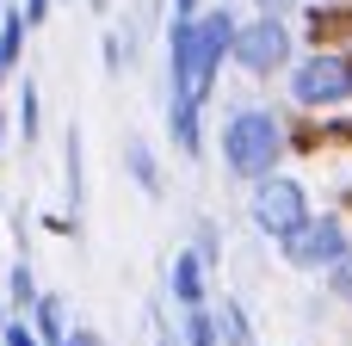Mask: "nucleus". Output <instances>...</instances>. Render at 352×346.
I'll return each mask as SVG.
<instances>
[{
    "instance_id": "obj_1",
    "label": "nucleus",
    "mask_w": 352,
    "mask_h": 346,
    "mask_svg": "<svg viewBox=\"0 0 352 346\" xmlns=\"http://www.w3.org/2000/svg\"><path fill=\"white\" fill-rule=\"evenodd\" d=\"M217 155H223V173H229V180H241V186L266 180L272 167L291 161L285 111H272V105H235V111L223 118V130H217Z\"/></svg>"
},
{
    "instance_id": "obj_2",
    "label": "nucleus",
    "mask_w": 352,
    "mask_h": 346,
    "mask_svg": "<svg viewBox=\"0 0 352 346\" xmlns=\"http://www.w3.org/2000/svg\"><path fill=\"white\" fill-rule=\"evenodd\" d=\"M278 80H285L291 111H309V118L340 111L352 105V50H297Z\"/></svg>"
},
{
    "instance_id": "obj_3",
    "label": "nucleus",
    "mask_w": 352,
    "mask_h": 346,
    "mask_svg": "<svg viewBox=\"0 0 352 346\" xmlns=\"http://www.w3.org/2000/svg\"><path fill=\"white\" fill-rule=\"evenodd\" d=\"M291 56H297V31H291V19H278V12H254V19L235 25V50H229V62H235L248 80H278V74L291 68Z\"/></svg>"
},
{
    "instance_id": "obj_4",
    "label": "nucleus",
    "mask_w": 352,
    "mask_h": 346,
    "mask_svg": "<svg viewBox=\"0 0 352 346\" xmlns=\"http://www.w3.org/2000/svg\"><path fill=\"white\" fill-rule=\"evenodd\" d=\"M309 210H316V198H309V186H303L291 167H272L266 180H254V186H248V223H254L272 248H278V241H285Z\"/></svg>"
},
{
    "instance_id": "obj_5",
    "label": "nucleus",
    "mask_w": 352,
    "mask_h": 346,
    "mask_svg": "<svg viewBox=\"0 0 352 346\" xmlns=\"http://www.w3.org/2000/svg\"><path fill=\"white\" fill-rule=\"evenodd\" d=\"M352 248V229L340 210H309L285 241H278V260L291 266V272H309V279H322L340 254Z\"/></svg>"
},
{
    "instance_id": "obj_6",
    "label": "nucleus",
    "mask_w": 352,
    "mask_h": 346,
    "mask_svg": "<svg viewBox=\"0 0 352 346\" xmlns=\"http://www.w3.org/2000/svg\"><path fill=\"white\" fill-rule=\"evenodd\" d=\"M291 31L309 50H352V0H303Z\"/></svg>"
},
{
    "instance_id": "obj_7",
    "label": "nucleus",
    "mask_w": 352,
    "mask_h": 346,
    "mask_svg": "<svg viewBox=\"0 0 352 346\" xmlns=\"http://www.w3.org/2000/svg\"><path fill=\"white\" fill-rule=\"evenodd\" d=\"M167 297H173L179 310H198V303H210V266H204L192 248H179V254L167 260Z\"/></svg>"
},
{
    "instance_id": "obj_8",
    "label": "nucleus",
    "mask_w": 352,
    "mask_h": 346,
    "mask_svg": "<svg viewBox=\"0 0 352 346\" xmlns=\"http://www.w3.org/2000/svg\"><path fill=\"white\" fill-rule=\"evenodd\" d=\"M167 136H173V149H179L186 161H198V155H204V105L167 93Z\"/></svg>"
},
{
    "instance_id": "obj_9",
    "label": "nucleus",
    "mask_w": 352,
    "mask_h": 346,
    "mask_svg": "<svg viewBox=\"0 0 352 346\" xmlns=\"http://www.w3.org/2000/svg\"><path fill=\"white\" fill-rule=\"evenodd\" d=\"M210 322H217V346H260V328L241 297H210Z\"/></svg>"
},
{
    "instance_id": "obj_10",
    "label": "nucleus",
    "mask_w": 352,
    "mask_h": 346,
    "mask_svg": "<svg viewBox=\"0 0 352 346\" xmlns=\"http://www.w3.org/2000/svg\"><path fill=\"white\" fill-rule=\"evenodd\" d=\"M0 291H6V316H31V303H37V266H31V254L19 248L12 260H6V272H0Z\"/></svg>"
},
{
    "instance_id": "obj_11",
    "label": "nucleus",
    "mask_w": 352,
    "mask_h": 346,
    "mask_svg": "<svg viewBox=\"0 0 352 346\" xmlns=\"http://www.w3.org/2000/svg\"><path fill=\"white\" fill-rule=\"evenodd\" d=\"M6 118H12V130L25 136V149L43 136V99H37V80H31V74L12 87V105H6Z\"/></svg>"
},
{
    "instance_id": "obj_12",
    "label": "nucleus",
    "mask_w": 352,
    "mask_h": 346,
    "mask_svg": "<svg viewBox=\"0 0 352 346\" xmlns=\"http://www.w3.org/2000/svg\"><path fill=\"white\" fill-rule=\"evenodd\" d=\"M62 186H68V210L80 217V198H87V142H80V124H68V136H62Z\"/></svg>"
},
{
    "instance_id": "obj_13",
    "label": "nucleus",
    "mask_w": 352,
    "mask_h": 346,
    "mask_svg": "<svg viewBox=\"0 0 352 346\" xmlns=\"http://www.w3.org/2000/svg\"><path fill=\"white\" fill-rule=\"evenodd\" d=\"M124 173L136 180L142 198H161V155H155L142 136H124Z\"/></svg>"
},
{
    "instance_id": "obj_14",
    "label": "nucleus",
    "mask_w": 352,
    "mask_h": 346,
    "mask_svg": "<svg viewBox=\"0 0 352 346\" xmlns=\"http://www.w3.org/2000/svg\"><path fill=\"white\" fill-rule=\"evenodd\" d=\"M25 37H31L25 12H19V6H0V80L19 74V62H25Z\"/></svg>"
},
{
    "instance_id": "obj_15",
    "label": "nucleus",
    "mask_w": 352,
    "mask_h": 346,
    "mask_svg": "<svg viewBox=\"0 0 352 346\" xmlns=\"http://www.w3.org/2000/svg\"><path fill=\"white\" fill-rule=\"evenodd\" d=\"M25 322L37 328V340H43V346H56L62 334H68V297H62V291H37V303H31Z\"/></svg>"
},
{
    "instance_id": "obj_16",
    "label": "nucleus",
    "mask_w": 352,
    "mask_h": 346,
    "mask_svg": "<svg viewBox=\"0 0 352 346\" xmlns=\"http://www.w3.org/2000/svg\"><path fill=\"white\" fill-rule=\"evenodd\" d=\"M179 346H217L210 303H198V310H179Z\"/></svg>"
},
{
    "instance_id": "obj_17",
    "label": "nucleus",
    "mask_w": 352,
    "mask_h": 346,
    "mask_svg": "<svg viewBox=\"0 0 352 346\" xmlns=\"http://www.w3.org/2000/svg\"><path fill=\"white\" fill-rule=\"evenodd\" d=\"M316 130H322V149H352V111H322L316 118Z\"/></svg>"
},
{
    "instance_id": "obj_18",
    "label": "nucleus",
    "mask_w": 352,
    "mask_h": 346,
    "mask_svg": "<svg viewBox=\"0 0 352 346\" xmlns=\"http://www.w3.org/2000/svg\"><path fill=\"white\" fill-rule=\"evenodd\" d=\"M192 254H198L210 272L223 266V235H217V223H210V217H198V229H192Z\"/></svg>"
},
{
    "instance_id": "obj_19",
    "label": "nucleus",
    "mask_w": 352,
    "mask_h": 346,
    "mask_svg": "<svg viewBox=\"0 0 352 346\" xmlns=\"http://www.w3.org/2000/svg\"><path fill=\"white\" fill-rule=\"evenodd\" d=\"M322 279H328V291H334V297H340V303L352 310V248L340 254V260H334V266H328V272H322Z\"/></svg>"
},
{
    "instance_id": "obj_20",
    "label": "nucleus",
    "mask_w": 352,
    "mask_h": 346,
    "mask_svg": "<svg viewBox=\"0 0 352 346\" xmlns=\"http://www.w3.org/2000/svg\"><path fill=\"white\" fill-rule=\"evenodd\" d=\"M0 346H43V340H37V328H31L25 316H6V322H0Z\"/></svg>"
},
{
    "instance_id": "obj_21",
    "label": "nucleus",
    "mask_w": 352,
    "mask_h": 346,
    "mask_svg": "<svg viewBox=\"0 0 352 346\" xmlns=\"http://www.w3.org/2000/svg\"><path fill=\"white\" fill-rule=\"evenodd\" d=\"M99 62H105V74H124V68H130V56H124V37H118V31H105V43H99Z\"/></svg>"
},
{
    "instance_id": "obj_22",
    "label": "nucleus",
    "mask_w": 352,
    "mask_h": 346,
    "mask_svg": "<svg viewBox=\"0 0 352 346\" xmlns=\"http://www.w3.org/2000/svg\"><path fill=\"white\" fill-rule=\"evenodd\" d=\"M19 12H25V25L37 31V25H50V12H56V0H19Z\"/></svg>"
},
{
    "instance_id": "obj_23",
    "label": "nucleus",
    "mask_w": 352,
    "mask_h": 346,
    "mask_svg": "<svg viewBox=\"0 0 352 346\" xmlns=\"http://www.w3.org/2000/svg\"><path fill=\"white\" fill-rule=\"evenodd\" d=\"M43 229H50V235H80V217H68V210H50V217H43Z\"/></svg>"
},
{
    "instance_id": "obj_24",
    "label": "nucleus",
    "mask_w": 352,
    "mask_h": 346,
    "mask_svg": "<svg viewBox=\"0 0 352 346\" xmlns=\"http://www.w3.org/2000/svg\"><path fill=\"white\" fill-rule=\"evenodd\" d=\"M210 0H167V19H198Z\"/></svg>"
},
{
    "instance_id": "obj_25",
    "label": "nucleus",
    "mask_w": 352,
    "mask_h": 346,
    "mask_svg": "<svg viewBox=\"0 0 352 346\" xmlns=\"http://www.w3.org/2000/svg\"><path fill=\"white\" fill-rule=\"evenodd\" d=\"M303 0H254V12H278V19H291Z\"/></svg>"
},
{
    "instance_id": "obj_26",
    "label": "nucleus",
    "mask_w": 352,
    "mask_h": 346,
    "mask_svg": "<svg viewBox=\"0 0 352 346\" xmlns=\"http://www.w3.org/2000/svg\"><path fill=\"white\" fill-rule=\"evenodd\" d=\"M6 130H12V118H6V99H0V149H6Z\"/></svg>"
},
{
    "instance_id": "obj_27",
    "label": "nucleus",
    "mask_w": 352,
    "mask_h": 346,
    "mask_svg": "<svg viewBox=\"0 0 352 346\" xmlns=\"http://www.w3.org/2000/svg\"><path fill=\"white\" fill-rule=\"evenodd\" d=\"M87 6H93V12H111V0H87Z\"/></svg>"
},
{
    "instance_id": "obj_28",
    "label": "nucleus",
    "mask_w": 352,
    "mask_h": 346,
    "mask_svg": "<svg viewBox=\"0 0 352 346\" xmlns=\"http://www.w3.org/2000/svg\"><path fill=\"white\" fill-rule=\"evenodd\" d=\"M0 322H6V291H0Z\"/></svg>"
},
{
    "instance_id": "obj_29",
    "label": "nucleus",
    "mask_w": 352,
    "mask_h": 346,
    "mask_svg": "<svg viewBox=\"0 0 352 346\" xmlns=\"http://www.w3.org/2000/svg\"><path fill=\"white\" fill-rule=\"evenodd\" d=\"M0 272H6V248H0Z\"/></svg>"
}]
</instances>
